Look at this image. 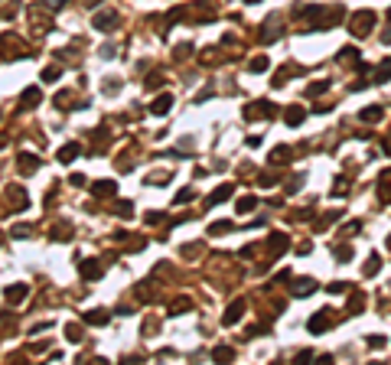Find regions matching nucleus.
<instances>
[{"label": "nucleus", "instance_id": "f257e3e1", "mask_svg": "<svg viewBox=\"0 0 391 365\" xmlns=\"http://www.w3.org/2000/svg\"><path fill=\"white\" fill-rule=\"evenodd\" d=\"M372 23H375V13L372 10H359V13H352V20H349V30H352V36H368L372 33Z\"/></svg>", "mask_w": 391, "mask_h": 365}, {"label": "nucleus", "instance_id": "f03ea898", "mask_svg": "<svg viewBox=\"0 0 391 365\" xmlns=\"http://www.w3.org/2000/svg\"><path fill=\"white\" fill-rule=\"evenodd\" d=\"M92 26H95L98 33H111L114 26H118V13H114V10H104V13H98L95 20H92Z\"/></svg>", "mask_w": 391, "mask_h": 365}, {"label": "nucleus", "instance_id": "7ed1b4c3", "mask_svg": "<svg viewBox=\"0 0 391 365\" xmlns=\"http://www.w3.org/2000/svg\"><path fill=\"white\" fill-rule=\"evenodd\" d=\"M232 192H235V186H232V183H222V186H215V189L209 192V199H206V209L219 206V202H225V199H228Z\"/></svg>", "mask_w": 391, "mask_h": 365}, {"label": "nucleus", "instance_id": "20e7f679", "mask_svg": "<svg viewBox=\"0 0 391 365\" xmlns=\"http://www.w3.org/2000/svg\"><path fill=\"white\" fill-rule=\"evenodd\" d=\"M242 316H245V300H235V304L225 310V316H222V323H225V326H235V323H238Z\"/></svg>", "mask_w": 391, "mask_h": 365}, {"label": "nucleus", "instance_id": "39448f33", "mask_svg": "<svg viewBox=\"0 0 391 365\" xmlns=\"http://www.w3.org/2000/svg\"><path fill=\"white\" fill-rule=\"evenodd\" d=\"M287 245H290V242H287V235H284V231H274V235L268 238V248H271L274 257H280L284 251H287Z\"/></svg>", "mask_w": 391, "mask_h": 365}, {"label": "nucleus", "instance_id": "423d86ee", "mask_svg": "<svg viewBox=\"0 0 391 365\" xmlns=\"http://www.w3.org/2000/svg\"><path fill=\"white\" fill-rule=\"evenodd\" d=\"M378 202H391V170L378 176Z\"/></svg>", "mask_w": 391, "mask_h": 365}, {"label": "nucleus", "instance_id": "0eeeda50", "mask_svg": "<svg viewBox=\"0 0 391 365\" xmlns=\"http://www.w3.org/2000/svg\"><path fill=\"white\" fill-rule=\"evenodd\" d=\"M310 293H316V281L313 277H303L293 284V297H310Z\"/></svg>", "mask_w": 391, "mask_h": 365}, {"label": "nucleus", "instance_id": "6e6552de", "mask_svg": "<svg viewBox=\"0 0 391 365\" xmlns=\"http://www.w3.org/2000/svg\"><path fill=\"white\" fill-rule=\"evenodd\" d=\"M173 108V95H160L154 104H150V114H170Z\"/></svg>", "mask_w": 391, "mask_h": 365}, {"label": "nucleus", "instance_id": "1a4fd4ad", "mask_svg": "<svg viewBox=\"0 0 391 365\" xmlns=\"http://www.w3.org/2000/svg\"><path fill=\"white\" fill-rule=\"evenodd\" d=\"M310 333H323V329H330V316L326 313H313L310 316V323H307Z\"/></svg>", "mask_w": 391, "mask_h": 365}, {"label": "nucleus", "instance_id": "9d476101", "mask_svg": "<svg viewBox=\"0 0 391 365\" xmlns=\"http://www.w3.org/2000/svg\"><path fill=\"white\" fill-rule=\"evenodd\" d=\"M257 114H274V104L271 101H257V104H248L245 108V118H257Z\"/></svg>", "mask_w": 391, "mask_h": 365}, {"label": "nucleus", "instance_id": "9b49d317", "mask_svg": "<svg viewBox=\"0 0 391 365\" xmlns=\"http://www.w3.org/2000/svg\"><path fill=\"white\" fill-rule=\"evenodd\" d=\"M261 36H264V42H271V39H277V36H280V26H277V20H274V16H268V20H264Z\"/></svg>", "mask_w": 391, "mask_h": 365}, {"label": "nucleus", "instance_id": "f8f14e48", "mask_svg": "<svg viewBox=\"0 0 391 365\" xmlns=\"http://www.w3.org/2000/svg\"><path fill=\"white\" fill-rule=\"evenodd\" d=\"M114 189H118V183H114V180H98V183H92V196H111Z\"/></svg>", "mask_w": 391, "mask_h": 365}, {"label": "nucleus", "instance_id": "ddd939ff", "mask_svg": "<svg viewBox=\"0 0 391 365\" xmlns=\"http://www.w3.org/2000/svg\"><path fill=\"white\" fill-rule=\"evenodd\" d=\"M78 150H82L78 144H62L59 147V163H72V160L78 157Z\"/></svg>", "mask_w": 391, "mask_h": 365}, {"label": "nucleus", "instance_id": "4468645a", "mask_svg": "<svg viewBox=\"0 0 391 365\" xmlns=\"http://www.w3.org/2000/svg\"><path fill=\"white\" fill-rule=\"evenodd\" d=\"M254 209H257V199H254V196H242V199H238V206H235L238 216H248V212H254Z\"/></svg>", "mask_w": 391, "mask_h": 365}, {"label": "nucleus", "instance_id": "2eb2a0df", "mask_svg": "<svg viewBox=\"0 0 391 365\" xmlns=\"http://www.w3.org/2000/svg\"><path fill=\"white\" fill-rule=\"evenodd\" d=\"M78 271H82V277H85V281H95V277H101V268H98L95 261H82V268H78Z\"/></svg>", "mask_w": 391, "mask_h": 365}, {"label": "nucleus", "instance_id": "dca6fc26", "mask_svg": "<svg viewBox=\"0 0 391 365\" xmlns=\"http://www.w3.org/2000/svg\"><path fill=\"white\" fill-rule=\"evenodd\" d=\"M303 118H307V111H303V108H297V104H293V108H287V124H290V127L303 124Z\"/></svg>", "mask_w": 391, "mask_h": 365}, {"label": "nucleus", "instance_id": "f3484780", "mask_svg": "<svg viewBox=\"0 0 391 365\" xmlns=\"http://www.w3.org/2000/svg\"><path fill=\"white\" fill-rule=\"evenodd\" d=\"M26 290H30L26 284H16V287H7V300H13V304H20V300L26 297Z\"/></svg>", "mask_w": 391, "mask_h": 365}, {"label": "nucleus", "instance_id": "a211bd4d", "mask_svg": "<svg viewBox=\"0 0 391 365\" xmlns=\"http://www.w3.org/2000/svg\"><path fill=\"white\" fill-rule=\"evenodd\" d=\"M290 147H274V154H271V163H290Z\"/></svg>", "mask_w": 391, "mask_h": 365}, {"label": "nucleus", "instance_id": "6ab92c4d", "mask_svg": "<svg viewBox=\"0 0 391 365\" xmlns=\"http://www.w3.org/2000/svg\"><path fill=\"white\" fill-rule=\"evenodd\" d=\"M36 166H39V160L33 157V154H20V170H23V173H33Z\"/></svg>", "mask_w": 391, "mask_h": 365}, {"label": "nucleus", "instance_id": "aec40b11", "mask_svg": "<svg viewBox=\"0 0 391 365\" xmlns=\"http://www.w3.org/2000/svg\"><path fill=\"white\" fill-rule=\"evenodd\" d=\"M39 88H26V92H23V108H33V104H36L39 101Z\"/></svg>", "mask_w": 391, "mask_h": 365}, {"label": "nucleus", "instance_id": "412c9836", "mask_svg": "<svg viewBox=\"0 0 391 365\" xmlns=\"http://www.w3.org/2000/svg\"><path fill=\"white\" fill-rule=\"evenodd\" d=\"M225 231H232V222H228V219L212 222V225H209V235H225Z\"/></svg>", "mask_w": 391, "mask_h": 365}, {"label": "nucleus", "instance_id": "4be33fe9", "mask_svg": "<svg viewBox=\"0 0 391 365\" xmlns=\"http://www.w3.org/2000/svg\"><path fill=\"white\" fill-rule=\"evenodd\" d=\"M212 359H219V362H222V359H225V362H232V359H235V352L228 349V346H215V349H212Z\"/></svg>", "mask_w": 391, "mask_h": 365}, {"label": "nucleus", "instance_id": "5701e85b", "mask_svg": "<svg viewBox=\"0 0 391 365\" xmlns=\"http://www.w3.org/2000/svg\"><path fill=\"white\" fill-rule=\"evenodd\" d=\"M378 82H391V56L378 66Z\"/></svg>", "mask_w": 391, "mask_h": 365}, {"label": "nucleus", "instance_id": "b1692460", "mask_svg": "<svg viewBox=\"0 0 391 365\" xmlns=\"http://www.w3.org/2000/svg\"><path fill=\"white\" fill-rule=\"evenodd\" d=\"M85 323H92V326H104V323H108V313H85Z\"/></svg>", "mask_w": 391, "mask_h": 365}, {"label": "nucleus", "instance_id": "393cba45", "mask_svg": "<svg viewBox=\"0 0 391 365\" xmlns=\"http://www.w3.org/2000/svg\"><path fill=\"white\" fill-rule=\"evenodd\" d=\"M359 118H362V121H381V108H365Z\"/></svg>", "mask_w": 391, "mask_h": 365}, {"label": "nucleus", "instance_id": "a878e982", "mask_svg": "<svg viewBox=\"0 0 391 365\" xmlns=\"http://www.w3.org/2000/svg\"><path fill=\"white\" fill-rule=\"evenodd\" d=\"M271 62H268V56H257V59H251V72H264Z\"/></svg>", "mask_w": 391, "mask_h": 365}, {"label": "nucleus", "instance_id": "bb28decb", "mask_svg": "<svg viewBox=\"0 0 391 365\" xmlns=\"http://www.w3.org/2000/svg\"><path fill=\"white\" fill-rule=\"evenodd\" d=\"M189 304H192V300H189V297H183V300H176V304H173V310H170V313H186V310H189Z\"/></svg>", "mask_w": 391, "mask_h": 365}, {"label": "nucleus", "instance_id": "cd10ccee", "mask_svg": "<svg viewBox=\"0 0 391 365\" xmlns=\"http://www.w3.org/2000/svg\"><path fill=\"white\" fill-rule=\"evenodd\" d=\"M349 257H352V248H349V245L336 248V261H349Z\"/></svg>", "mask_w": 391, "mask_h": 365}, {"label": "nucleus", "instance_id": "c85d7f7f", "mask_svg": "<svg viewBox=\"0 0 391 365\" xmlns=\"http://www.w3.org/2000/svg\"><path fill=\"white\" fill-rule=\"evenodd\" d=\"M56 78H59V69L56 66H49L46 72H42V82H56Z\"/></svg>", "mask_w": 391, "mask_h": 365}, {"label": "nucleus", "instance_id": "c756f323", "mask_svg": "<svg viewBox=\"0 0 391 365\" xmlns=\"http://www.w3.org/2000/svg\"><path fill=\"white\" fill-rule=\"evenodd\" d=\"M160 85H163V75H154V78H147V92H154V88H160Z\"/></svg>", "mask_w": 391, "mask_h": 365}, {"label": "nucleus", "instance_id": "7c9ffc66", "mask_svg": "<svg viewBox=\"0 0 391 365\" xmlns=\"http://www.w3.org/2000/svg\"><path fill=\"white\" fill-rule=\"evenodd\" d=\"M326 88H330V82H316V85L307 88V95H319V92H326Z\"/></svg>", "mask_w": 391, "mask_h": 365}, {"label": "nucleus", "instance_id": "2f4dec72", "mask_svg": "<svg viewBox=\"0 0 391 365\" xmlns=\"http://www.w3.org/2000/svg\"><path fill=\"white\" fill-rule=\"evenodd\" d=\"M69 0H42V7H49V10H62Z\"/></svg>", "mask_w": 391, "mask_h": 365}, {"label": "nucleus", "instance_id": "473e14b6", "mask_svg": "<svg viewBox=\"0 0 391 365\" xmlns=\"http://www.w3.org/2000/svg\"><path fill=\"white\" fill-rule=\"evenodd\" d=\"M378 268H381V261H378V254H375V257H372V261L365 264V274H368V277H372V274H375Z\"/></svg>", "mask_w": 391, "mask_h": 365}, {"label": "nucleus", "instance_id": "72a5a7b5", "mask_svg": "<svg viewBox=\"0 0 391 365\" xmlns=\"http://www.w3.org/2000/svg\"><path fill=\"white\" fill-rule=\"evenodd\" d=\"M118 206H121L118 212H121L124 219H131V216H134V206H131V202H118Z\"/></svg>", "mask_w": 391, "mask_h": 365}, {"label": "nucleus", "instance_id": "f704fd0d", "mask_svg": "<svg viewBox=\"0 0 391 365\" xmlns=\"http://www.w3.org/2000/svg\"><path fill=\"white\" fill-rule=\"evenodd\" d=\"M368 346L372 349H381V346H385V336H368Z\"/></svg>", "mask_w": 391, "mask_h": 365}, {"label": "nucleus", "instance_id": "c9c22d12", "mask_svg": "<svg viewBox=\"0 0 391 365\" xmlns=\"http://www.w3.org/2000/svg\"><path fill=\"white\" fill-rule=\"evenodd\" d=\"M345 290V281H336V284H330V293H342Z\"/></svg>", "mask_w": 391, "mask_h": 365}, {"label": "nucleus", "instance_id": "e433bc0d", "mask_svg": "<svg viewBox=\"0 0 391 365\" xmlns=\"http://www.w3.org/2000/svg\"><path fill=\"white\" fill-rule=\"evenodd\" d=\"M186 199H192V189H183V192H176V202H186Z\"/></svg>", "mask_w": 391, "mask_h": 365}, {"label": "nucleus", "instance_id": "4c0bfd02", "mask_svg": "<svg viewBox=\"0 0 391 365\" xmlns=\"http://www.w3.org/2000/svg\"><path fill=\"white\" fill-rule=\"evenodd\" d=\"M69 339H72V342L82 339V336H78V326H69Z\"/></svg>", "mask_w": 391, "mask_h": 365}, {"label": "nucleus", "instance_id": "58836bf2", "mask_svg": "<svg viewBox=\"0 0 391 365\" xmlns=\"http://www.w3.org/2000/svg\"><path fill=\"white\" fill-rule=\"evenodd\" d=\"M85 4H88V7H92V4H101V0H85Z\"/></svg>", "mask_w": 391, "mask_h": 365}, {"label": "nucleus", "instance_id": "ea45409f", "mask_svg": "<svg viewBox=\"0 0 391 365\" xmlns=\"http://www.w3.org/2000/svg\"><path fill=\"white\" fill-rule=\"evenodd\" d=\"M248 4H261V0H248Z\"/></svg>", "mask_w": 391, "mask_h": 365}, {"label": "nucleus", "instance_id": "a19ab883", "mask_svg": "<svg viewBox=\"0 0 391 365\" xmlns=\"http://www.w3.org/2000/svg\"><path fill=\"white\" fill-rule=\"evenodd\" d=\"M388 248H391V235H388Z\"/></svg>", "mask_w": 391, "mask_h": 365}, {"label": "nucleus", "instance_id": "79ce46f5", "mask_svg": "<svg viewBox=\"0 0 391 365\" xmlns=\"http://www.w3.org/2000/svg\"><path fill=\"white\" fill-rule=\"evenodd\" d=\"M388 16H391V13H388Z\"/></svg>", "mask_w": 391, "mask_h": 365}]
</instances>
